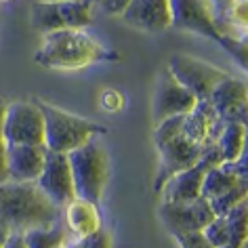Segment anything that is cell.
<instances>
[{"instance_id": "cell-5", "label": "cell", "mask_w": 248, "mask_h": 248, "mask_svg": "<svg viewBox=\"0 0 248 248\" xmlns=\"http://www.w3.org/2000/svg\"><path fill=\"white\" fill-rule=\"evenodd\" d=\"M67 162H70L76 198L99 206L109 177L108 152H105L101 139H91L89 143L67 154Z\"/></svg>"}, {"instance_id": "cell-18", "label": "cell", "mask_w": 248, "mask_h": 248, "mask_svg": "<svg viewBox=\"0 0 248 248\" xmlns=\"http://www.w3.org/2000/svg\"><path fill=\"white\" fill-rule=\"evenodd\" d=\"M61 223L65 225L67 233H70V238L74 242L82 240L103 227L99 206L93 202L80 200V198H74L67 206L61 208Z\"/></svg>"}, {"instance_id": "cell-24", "label": "cell", "mask_w": 248, "mask_h": 248, "mask_svg": "<svg viewBox=\"0 0 248 248\" xmlns=\"http://www.w3.org/2000/svg\"><path fill=\"white\" fill-rule=\"evenodd\" d=\"M202 235L206 238V242L213 248H221V246H229V244H232L227 223H225L223 217H215V219L202 229Z\"/></svg>"}, {"instance_id": "cell-33", "label": "cell", "mask_w": 248, "mask_h": 248, "mask_svg": "<svg viewBox=\"0 0 248 248\" xmlns=\"http://www.w3.org/2000/svg\"><path fill=\"white\" fill-rule=\"evenodd\" d=\"M4 101H0V139H2V118H4Z\"/></svg>"}, {"instance_id": "cell-26", "label": "cell", "mask_w": 248, "mask_h": 248, "mask_svg": "<svg viewBox=\"0 0 248 248\" xmlns=\"http://www.w3.org/2000/svg\"><path fill=\"white\" fill-rule=\"evenodd\" d=\"M72 248H114V240L108 229H99V232L86 235L82 240L72 242Z\"/></svg>"}, {"instance_id": "cell-8", "label": "cell", "mask_w": 248, "mask_h": 248, "mask_svg": "<svg viewBox=\"0 0 248 248\" xmlns=\"http://www.w3.org/2000/svg\"><path fill=\"white\" fill-rule=\"evenodd\" d=\"M166 70L170 72V76L177 80L187 93L196 97V101L208 99V95L215 91V86L229 76V72L221 70L208 61H202L198 57L185 53H177L169 59Z\"/></svg>"}, {"instance_id": "cell-31", "label": "cell", "mask_w": 248, "mask_h": 248, "mask_svg": "<svg viewBox=\"0 0 248 248\" xmlns=\"http://www.w3.org/2000/svg\"><path fill=\"white\" fill-rule=\"evenodd\" d=\"M2 248H28L26 246V240H23V233H19V232H9L7 235H4Z\"/></svg>"}, {"instance_id": "cell-4", "label": "cell", "mask_w": 248, "mask_h": 248, "mask_svg": "<svg viewBox=\"0 0 248 248\" xmlns=\"http://www.w3.org/2000/svg\"><path fill=\"white\" fill-rule=\"evenodd\" d=\"M36 103H38L42 120H45V150L48 152L67 156L74 150L89 143L91 139H97L108 133L105 126L89 120V118L63 111L46 101H40V99H36Z\"/></svg>"}, {"instance_id": "cell-32", "label": "cell", "mask_w": 248, "mask_h": 248, "mask_svg": "<svg viewBox=\"0 0 248 248\" xmlns=\"http://www.w3.org/2000/svg\"><path fill=\"white\" fill-rule=\"evenodd\" d=\"M9 183V170H7V143L0 139V185Z\"/></svg>"}, {"instance_id": "cell-11", "label": "cell", "mask_w": 248, "mask_h": 248, "mask_svg": "<svg viewBox=\"0 0 248 248\" xmlns=\"http://www.w3.org/2000/svg\"><path fill=\"white\" fill-rule=\"evenodd\" d=\"M36 187L46 196V200L57 206L59 210L67 206L74 198V179L70 170V162H67L65 154H55L48 152L45 154V164H42V172L36 179Z\"/></svg>"}, {"instance_id": "cell-36", "label": "cell", "mask_w": 248, "mask_h": 248, "mask_svg": "<svg viewBox=\"0 0 248 248\" xmlns=\"http://www.w3.org/2000/svg\"><path fill=\"white\" fill-rule=\"evenodd\" d=\"M46 2H59V0H46Z\"/></svg>"}, {"instance_id": "cell-30", "label": "cell", "mask_w": 248, "mask_h": 248, "mask_svg": "<svg viewBox=\"0 0 248 248\" xmlns=\"http://www.w3.org/2000/svg\"><path fill=\"white\" fill-rule=\"evenodd\" d=\"M208 2H210V7H213V11H215L217 19H219V21H225L229 9L233 7L235 0H208Z\"/></svg>"}, {"instance_id": "cell-10", "label": "cell", "mask_w": 248, "mask_h": 248, "mask_svg": "<svg viewBox=\"0 0 248 248\" xmlns=\"http://www.w3.org/2000/svg\"><path fill=\"white\" fill-rule=\"evenodd\" d=\"M158 215L172 238L202 232L215 219L213 208L204 198L191 202H160Z\"/></svg>"}, {"instance_id": "cell-19", "label": "cell", "mask_w": 248, "mask_h": 248, "mask_svg": "<svg viewBox=\"0 0 248 248\" xmlns=\"http://www.w3.org/2000/svg\"><path fill=\"white\" fill-rule=\"evenodd\" d=\"M23 240H26L28 248H65L72 244L70 233L61 221L53 223V225L28 229L23 232Z\"/></svg>"}, {"instance_id": "cell-9", "label": "cell", "mask_w": 248, "mask_h": 248, "mask_svg": "<svg viewBox=\"0 0 248 248\" xmlns=\"http://www.w3.org/2000/svg\"><path fill=\"white\" fill-rule=\"evenodd\" d=\"M221 164V154L217 150V145L208 147L204 152V156L198 160L194 166H189L187 170L177 172L160 187L158 196L162 198V202H191L200 198L202 181L204 175L213 169V166Z\"/></svg>"}, {"instance_id": "cell-34", "label": "cell", "mask_w": 248, "mask_h": 248, "mask_svg": "<svg viewBox=\"0 0 248 248\" xmlns=\"http://www.w3.org/2000/svg\"><path fill=\"white\" fill-rule=\"evenodd\" d=\"M9 232H7V229H4L2 225H0V248H2V242H4V235H7Z\"/></svg>"}, {"instance_id": "cell-12", "label": "cell", "mask_w": 248, "mask_h": 248, "mask_svg": "<svg viewBox=\"0 0 248 248\" xmlns=\"http://www.w3.org/2000/svg\"><path fill=\"white\" fill-rule=\"evenodd\" d=\"M206 150L191 143L187 137H183V133L179 135V137L158 145V170H156V179H154V191L158 194L160 187H162L172 175L183 172V170H187L189 166H194L198 160L204 156Z\"/></svg>"}, {"instance_id": "cell-27", "label": "cell", "mask_w": 248, "mask_h": 248, "mask_svg": "<svg viewBox=\"0 0 248 248\" xmlns=\"http://www.w3.org/2000/svg\"><path fill=\"white\" fill-rule=\"evenodd\" d=\"M99 103H101V108L105 111L114 114V111H120L124 108V95L116 89H105L101 93V97H99Z\"/></svg>"}, {"instance_id": "cell-1", "label": "cell", "mask_w": 248, "mask_h": 248, "mask_svg": "<svg viewBox=\"0 0 248 248\" xmlns=\"http://www.w3.org/2000/svg\"><path fill=\"white\" fill-rule=\"evenodd\" d=\"M34 59L46 70L72 72L103 61H116L118 53L103 46L84 30H59L42 36Z\"/></svg>"}, {"instance_id": "cell-6", "label": "cell", "mask_w": 248, "mask_h": 248, "mask_svg": "<svg viewBox=\"0 0 248 248\" xmlns=\"http://www.w3.org/2000/svg\"><path fill=\"white\" fill-rule=\"evenodd\" d=\"M93 21L91 0H34L30 7V23L42 36L59 30H84Z\"/></svg>"}, {"instance_id": "cell-21", "label": "cell", "mask_w": 248, "mask_h": 248, "mask_svg": "<svg viewBox=\"0 0 248 248\" xmlns=\"http://www.w3.org/2000/svg\"><path fill=\"white\" fill-rule=\"evenodd\" d=\"M246 126L244 124H225L217 139V150L221 154V162H233L244 154Z\"/></svg>"}, {"instance_id": "cell-37", "label": "cell", "mask_w": 248, "mask_h": 248, "mask_svg": "<svg viewBox=\"0 0 248 248\" xmlns=\"http://www.w3.org/2000/svg\"><path fill=\"white\" fill-rule=\"evenodd\" d=\"M0 2H11V0H0Z\"/></svg>"}, {"instance_id": "cell-3", "label": "cell", "mask_w": 248, "mask_h": 248, "mask_svg": "<svg viewBox=\"0 0 248 248\" xmlns=\"http://www.w3.org/2000/svg\"><path fill=\"white\" fill-rule=\"evenodd\" d=\"M170 28L189 34H200L215 40L227 53H232L240 67H246V38H225L208 0H169Z\"/></svg>"}, {"instance_id": "cell-25", "label": "cell", "mask_w": 248, "mask_h": 248, "mask_svg": "<svg viewBox=\"0 0 248 248\" xmlns=\"http://www.w3.org/2000/svg\"><path fill=\"white\" fill-rule=\"evenodd\" d=\"M183 133V116H172V118H166L160 124H156V131H154V143L162 145L166 141L179 137Z\"/></svg>"}, {"instance_id": "cell-16", "label": "cell", "mask_w": 248, "mask_h": 248, "mask_svg": "<svg viewBox=\"0 0 248 248\" xmlns=\"http://www.w3.org/2000/svg\"><path fill=\"white\" fill-rule=\"evenodd\" d=\"M120 19L141 32H164L170 28V4L169 0H131Z\"/></svg>"}, {"instance_id": "cell-7", "label": "cell", "mask_w": 248, "mask_h": 248, "mask_svg": "<svg viewBox=\"0 0 248 248\" xmlns=\"http://www.w3.org/2000/svg\"><path fill=\"white\" fill-rule=\"evenodd\" d=\"M2 141L7 145H45V120L36 99L4 105Z\"/></svg>"}, {"instance_id": "cell-2", "label": "cell", "mask_w": 248, "mask_h": 248, "mask_svg": "<svg viewBox=\"0 0 248 248\" xmlns=\"http://www.w3.org/2000/svg\"><path fill=\"white\" fill-rule=\"evenodd\" d=\"M61 221V210L46 200L36 183L0 185V225L7 232H28Z\"/></svg>"}, {"instance_id": "cell-13", "label": "cell", "mask_w": 248, "mask_h": 248, "mask_svg": "<svg viewBox=\"0 0 248 248\" xmlns=\"http://www.w3.org/2000/svg\"><path fill=\"white\" fill-rule=\"evenodd\" d=\"M208 103L213 105L223 124H244L248 120V84L244 78L229 76L215 86L208 95Z\"/></svg>"}, {"instance_id": "cell-28", "label": "cell", "mask_w": 248, "mask_h": 248, "mask_svg": "<svg viewBox=\"0 0 248 248\" xmlns=\"http://www.w3.org/2000/svg\"><path fill=\"white\" fill-rule=\"evenodd\" d=\"M177 244L179 248H213L206 242V238L202 235V232H196V233H185V235H177Z\"/></svg>"}, {"instance_id": "cell-15", "label": "cell", "mask_w": 248, "mask_h": 248, "mask_svg": "<svg viewBox=\"0 0 248 248\" xmlns=\"http://www.w3.org/2000/svg\"><path fill=\"white\" fill-rule=\"evenodd\" d=\"M223 126L225 124L217 116V111L208 103V99L198 101L194 105V109L183 116V137H187L191 143L200 145L204 150L217 143Z\"/></svg>"}, {"instance_id": "cell-22", "label": "cell", "mask_w": 248, "mask_h": 248, "mask_svg": "<svg viewBox=\"0 0 248 248\" xmlns=\"http://www.w3.org/2000/svg\"><path fill=\"white\" fill-rule=\"evenodd\" d=\"M227 223L232 246H246V232H248V204L242 202L232 208L227 215H223Z\"/></svg>"}, {"instance_id": "cell-35", "label": "cell", "mask_w": 248, "mask_h": 248, "mask_svg": "<svg viewBox=\"0 0 248 248\" xmlns=\"http://www.w3.org/2000/svg\"><path fill=\"white\" fill-rule=\"evenodd\" d=\"M221 248H246V246H232L229 244V246H221Z\"/></svg>"}, {"instance_id": "cell-20", "label": "cell", "mask_w": 248, "mask_h": 248, "mask_svg": "<svg viewBox=\"0 0 248 248\" xmlns=\"http://www.w3.org/2000/svg\"><path fill=\"white\" fill-rule=\"evenodd\" d=\"M248 181H240L238 177L233 175V172L227 170L225 164H217L213 166L206 175H204V181H202V189H200V198H204V200H213V198L225 194L227 189L235 187V185H244Z\"/></svg>"}, {"instance_id": "cell-29", "label": "cell", "mask_w": 248, "mask_h": 248, "mask_svg": "<svg viewBox=\"0 0 248 248\" xmlns=\"http://www.w3.org/2000/svg\"><path fill=\"white\" fill-rule=\"evenodd\" d=\"M128 2H131V0H97V4L105 11V13L118 15V17H120L122 11L128 7Z\"/></svg>"}, {"instance_id": "cell-23", "label": "cell", "mask_w": 248, "mask_h": 248, "mask_svg": "<svg viewBox=\"0 0 248 248\" xmlns=\"http://www.w3.org/2000/svg\"><path fill=\"white\" fill-rule=\"evenodd\" d=\"M246 198H248V183L235 185V187L227 189L225 194H221V196L213 198V200H208V206L213 208L215 217H223V215H227L232 208L238 206V204L246 202Z\"/></svg>"}, {"instance_id": "cell-38", "label": "cell", "mask_w": 248, "mask_h": 248, "mask_svg": "<svg viewBox=\"0 0 248 248\" xmlns=\"http://www.w3.org/2000/svg\"><path fill=\"white\" fill-rule=\"evenodd\" d=\"M65 248H72V244H70V246H65Z\"/></svg>"}, {"instance_id": "cell-17", "label": "cell", "mask_w": 248, "mask_h": 248, "mask_svg": "<svg viewBox=\"0 0 248 248\" xmlns=\"http://www.w3.org/2000/svg\"><path fill=\"white\" fill-rule=\"evenodd\" d=\"M45 145H7V170L11 183H36L45 164Z\"/></svg>"}, {"instance_id": "cell-14", "label": "cell", "mask_w": 248, "mask_h": 248, "mask_svg": "<svg viewBox=\"0 0 248 248\" xmlns=\"http://www.w3.org/2000/svg\"><path fill=\"white\" fill-rule=\"evenodd\" d=\"M196 97L187 93L175 78L170 76L169 70H162V74L158 76V84L154 91L152 99V118H154V126L160 124L166 118L172 116H185L194 109Z\"/></svg>"}]
</instances>
